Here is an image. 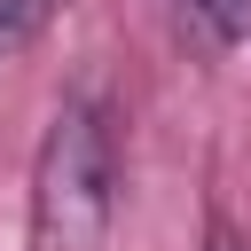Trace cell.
<instances>
[{"mask_svg": "<svg viewBox=\"0 0 251 251\" xmlns=\"http://www.w3.org/2000/svg\"><path fill=\"white\" fill-rule=\"evenodd\" d=\"M55 8H63V0H0V55L24 47V39H39V31L55 24Z\"/></svg>", "mask_w": 251, "mask_h": 251, "instance_id": "obj_2", "label": "cell"}, {"mask_svg": "<svg viewBox=\"0 0 251 251\" xmlns=\"http://www.w3.org/2000/svg\"><path fill=\"white\" fill-rule=\"evenodd\" d=\"M204 251H243V235H235L227 220H212V227H204Z\"/></svg>", "mask_w": 251, "mask_h": 251, "instance_id": "obj_4", "label": "cell"}, {"mask_svg": "<svg viewBox=\"0 0 251 251\" xmlns=\"http://www.w3.org/2000/svg\"><path fill=\"white\" fill-rule=\"evenodd\" d=\"M204 24H212V39H251V0H188Z\"/></svg>", "mask_w": 251, "mask_h": 251, "instance_id": "obj_3", "label": "cell"}, {"mask_svg": "<svg viewBox=\"0 0 251 251\" xmlns=\"http://www.w3.org/2000/svg\"><path fill=\"white\" fill-rule=\"evenodd\" d=\"M118 204V133L94 94H71L31 165V251H102Z\"/></svg>", "mask_w": 251, "mask_h": 251, "instance_id": "obj_1", "label": "cell"}]
</instances>
